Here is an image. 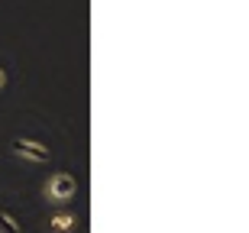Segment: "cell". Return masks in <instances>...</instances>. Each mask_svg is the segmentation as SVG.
<instances>
[{"label":"cell","instance_id":"5b68a950","mask_svg":"<svg viewBox=\"0 0 249 233\" xmlns=\"http://www.w3.org/2000/svg\"><path fill=\"white\" fill-rule=\"evenodd\" d=\"M7 84H10V75H7V68H0V94L7 91Z\"/></svg>","mask_w":249,"mask_h":233},{"label":"cell","instance_id":"277c9868","mask_svg":"<svg viewBox=\"0 0 249 233\" xmlns=\"http://www.w3.org/2000/svg\"><path fill=\"white\" fill-rule=\"evenodd\" d=\"M0 233H23V224L17 220V214L0 211Z\"/></svg>","mask_w":249,"mask_h":233},{"label":"cell","instance_id":"6da1fadb","mask_svg":"<svg viewBox=\"0 0 249 233\" xmlns=\"http://www.w3.org/2000/svg\"><path fill=\"white\" fill-rule=\"evenodd\" d=\"M42 195H46L49 204H71L74 197H78V178L71 172H52L46 178V185H42Z\"/></svg>","mask_w":249,"mask_h":233},{"label":"cell","instance_id":"3957f363","mask_svg":"<svg viewBox=\"0 0 249 233\" xmlns=\"http://www.w3.org/2000/svg\"><path fill=\"white\" fill-rule=\"evenodd\" d=\"M78 224H81L78 211H71V207H65V204H62V211H55V214L46 217V230L49 233H74Z\"/></svg>","mask_w":249,"mask_h":233},{"label":"cell","instance_id":"7a4b0ae2","mask_svg":"<svg viewBox=\"0 0 249 233\" xmlns=\"http://www.w3.org/2000/svg\"><path fill=\"white\" fill-rule=\"evenodd\" d=\"M10 152H13V159L26 162V165H49V162H52L49 143L33 140V136H17V140L10 143Z\"/></svg>","mask_w":249,"mask_h":233}]
</instances>
